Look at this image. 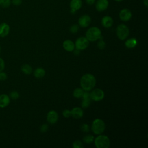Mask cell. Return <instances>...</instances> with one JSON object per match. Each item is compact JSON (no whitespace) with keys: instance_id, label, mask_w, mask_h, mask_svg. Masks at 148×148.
<instances>
[{"instance_id":"obj_1","label":"cell","mask_w":148,"mask_h":148,"mask_svg":"<svg viewBox=\"0 0 148 148\" xmlns=\"http://www.w3.org/2000/svg\"><path fill=\"white\" fill-rule=\"evenodd\" d=\"M96 79L94 75L90 73L84 74L80 79L82 88L86 91L91 90L95 86Z\"/></svg>"},{"instance_id":"obj_2","label":"cell","mask_w":148,"mask_h":148,"mask_svg":"<svg viewBox=\"0 0 148 148\" xmlns=\"http://www.w3.org/2000/svg\"><path fill=\"white\" fill-rule=\"evenodd\" d=\"M102 37L101 31L97 27H90L86 33V38L89 41L94 42L98 39H100Z\"/></svg>"},{"instance_id":"obj_3","label":"cell","mask_w":148,"mask_h":148,"mask_svg":"<svg viewBox=\"0 0 148 148\" xmlns=\"http://www.w3.org/2000/svg\"><path fill=\"white\" fill-rule=\"evenodd\" d=\"M105 129V124L104 121L101 119H95L91 125V130L97 135L101 134L103 132Z\"/></svg>"},{"instance_id":"obj_4","label":"cell","mask_w":148,"mask_h":148,"mask_svg":"<svg viewBox=\"0 0 148 148\" xmlns=\"http://www.w3.org/2000/svg\"><path fill=\"white\" fill-rule=\"evenodd\" d=\"M97 148H108L110 146V139L106 135H99L94 140Z\"/></svg>"},{"instance_id":"obj_5","label":"cell","mask_w":148,"mask_h":148,"mask_svg":"<svg viewBox=\"0 0 148 148\" xmlns=\"http://www.w3.org/2000/svg\"><path fill=\"white\" fill-rule=\"evenodd\" d=\"M116 34L119 39L120 40H124L128 36L130 30L127 25L124 24H120L117 27Z\"/></svg>"},{"instance_id":"obj_6","label":"cell","mask_w":148,"mask_h":148,"mask_svg":"<svg viewBox=\"0 0 148 148\" xmlns=\"http://www.w3.org/2000/svg\"><path fill=\"white\" fill-rule=\"evenodd\" d=\"M89 45V40L86 37H80L78 38L75 42V47L79 50H84L86 49Z\"/></svg>"},{"instance_id":"obj_7","label":"cell","mask_w":148,"mask_h":148,"mask_svg":"<svg viewBox=\"0 0 148 148\" xmlns=\"http://www.w3.org/2000/svg\"><path fill=\"white\" fill-rule=\"evenodd\" d=\"M91 99L95 101H100L104 98V92L100 88H95L90 93Z\"/></svg>"},{"instance_id":"obj_8","label":"cell","mask_w":148,"mask_h":148,"mask_svg":"<svg viewBox=\"0 0 148 148\" xmlns=\"http://www.w3.org/2000/svg\"><path fill=\"white\" fill-rule=\"evenodd\" d=\"M132 12L131 11L127 8L122 9L119 14V17L120 19L123 21H128L131 20L132 17Z\"/></svg>"},{"instance_id":"obj_9","label":"cell","mask_w":148,"mask_h":148,"mask_svg":"<svg viewBox=\"0 0 148 148\" xmlns=\"http://www.w3.org/2000/svg\"><path fill=\"white\" fill-rule=\"evenodd\" d=\"M82 5L83 2L82 0H71L69 2L71 13L72 14H75L76 11L81 9Z\"/></svg>"},{"instance_id":"obj_10","label":"cell","mask_w":148,"mask_h":148,"mask_svg":"<svg viewBox=\"0 0 148 148\" xmlns=\"http://www.w3.org/2000/svg\"><path fill=\"white\" fill-rule=\"evenodd\" d=\"M95 3V9L98 12H103L106 10L109 5L108 0H97Z\"/></svg>"},{"instance_id":"obj_11","label":"cell","mask_w":148,"mask_h":148,"mask_svg":"<svg viewBox=\"0 0 148 148\" xmlns=\"http://www.w3.org/2000/svg\"><path fill=\"white\" fill-rule=\"evenodd\" d=\"M91 22V18L88 14H83L81 16L78 20V24L80 27L83 28L87 27Z\"/></svg>"},{"instance_id":"obj_12","label":"cell","mask_w":148,"mask_h":148,"mask_svg":"<svg viewBox=\"0 0 148 148\" xmlns=\"http://www.w3.org/2000/svg\"><path fill=\"white\" fill-rule=\"evenodd\" d=\"M10 32V26L6 23L0 24V37L5 38L8 35Z\"/></svg>"},{"instance_id":"obj_13","label":"cell","mask_w":148,"mask_h":148,"mask_svg":"<svg viewBox=\"0 0 148 148\" xmlns=\"http://www.w3.org/2000/svg\"><path fill=\"white\" fill-rule=\"evenodd\" d=\"M82 107L83 108H87L89 107L91 103V98L90 93L88 91H85L83 92V94L82 97Z\"/></svg>"},{"instance_id":"obj_14","label":"cell","mask_w":148,"mask_h":148,"mask_svg":"<svg viewBox=\"0 0 148 148\" xmlns=\"http://www.w3.org/2000/svg\"><path fill=\"white\" fill-rule=\"evenodd\" d=\"M58 119V115L54 110H51L48 112L47 114V120L51 124L56 123Z\"/></svg>"},{"instance_id":"obj_15","label":"cell","mask_w":148,"mask_h":148,"mask_svg":"<svg viewBox=\"0 0 148 148\" xmlns=\"http://www.w3.org/2000/svg\"><path fill=\"white\" fill-rule=\"evenodd\" d=\"M10 101L9 96L6 94H2L0 95V108H5L7 107Z\"/></svg>"},{"instance_id":"obj_16","label":"cell","mask_w":148,"mask_h":148,"mask_svg":"<svg viewBox=\"0 0 148 148\" xmlns=\"http://www.w3.org/2000/svg\"><path fill=\"white\" fill-rule=\"evenodd\" d=\"M113 20L112 17L109 16H105L101 20L102 25L106 28H109L113 25Z\"/></svg>"},{"instance_id":"obj_17","label":"cell","mask_w":148,"mask_h":148,"mask_svg":"<svg viewBox=\"0 0 148 148\" xmlns=\"http://www.w3.org/2000/svg\"><path fill=\"white\" fill-rule=\"evenodd\" d=\"M71 116L75 119H80L81 118L83 115V110L79 107H76L73 108L71 110Z\"/></svg>"},{"instance_id":"obj_18","label":"cell","mask_w":148,"mask_h":148,"mask_svg":"<svg viewBox=\"0 0 148 148\" xmlns=\"http://www.w3.org/2000/svg\"><path fill=\"white\" fill-rule=\"evenodd\" d=\"M64 49L67 51H72L75 50V46L74 43L71 40H66L62 44Z\"/></svg>"},{"instance_id":"obj_19","label":"cell","mask_w":148,"mask_h":148,"mask_svg":"<svg viewBox=\"0 0 148 148\" xmlns=\"http://www.w3.org/2000/svg\"><path fill=\"white\" fill-rule=\"evenodd\" d=\"M46 72L45 69L42 68H38L35 69L34 72V76L37 79H40L43 77L45 75Z\"/></svg>"},{"instance_id":"obj_20","label":"cell","mask_w":148,"mask_h":148,"mask_svg":"<svg viewBox=\"0 0 148 148\" xmlns=\"http://www.w3.org/2000/svg\"><path fill=\"white\" fill-rule=\"evenodd\" d=\"M136 45H137V40L135 38L129 39L125 43V46L127 48H130V49L135 47Z\"/></svg>"},{"instance_id":"obj_21","label":"cell","mask_w":148,"mask_h":148,"mask_svg":"<svg viewBox=\"0 0 148 148\" xmlns=\"http://www.w3.org/2000/svg\"><path fill=\"white\" fill-rule=\"evenodd\" d=\"M21 71L25 75H30L32 72V67L28 64H24L21 66Z\"/></svg>"},{"instance_id":"obj_22","label":"cell","mask_w":148,"mask_h":148,"mask_svg":"<svg viewBox=\"0 0 148 148\" xmlns=\"http://www.w3.org/2000/svg\"><path fill=\"white\" fill-rule=\"evenodd\" d=\"M83 92H84V91L82 88H76L73 91V95L74 96V97H75L76 98H82V97L83 94Z\"/></svg>"},{"instance_id":"obj_23","label":"cell","mask_w":148,"mask_h":148,"mask_svg":"<svg viewBox=\"0 0 148 148\" xmlns=\"http://www.w3.org/2000/svg\"><path fill=\"white\" fill-rule=\"evenodd\" d=\"M11 4V0H0V7L2 8H8Z\"/></svg>"},{"instance_id":"obj_24","label":"cell","mask_w":148,"mask_h":148,"mask_svg":"<svg viewBox=\"0 0 148 148\" xmlns=\"http://www.w3.org/2000/svg\"><path fill=\"white\" fill-rule=\"evenodd\" d=\"M83 140L86 143L90 144L94 140V136L91 135H86L83 138Z\"/></svg>"},{"instance_id":"obj_25","label":"cell","mask_w":148,"mask_h":148,"mask_svg":"<svg viewBox=\"0 0 148 148\" xmlns=\"http://www.w3.org/2000/svg\"><path fill=\"white\" fill-rule=\"evenodd\" d=\"M9 97L10 98L12 99H17L19 98L20 97V94L18 92V91L14 90V91H12L10 94H9Z\"/></svg>"},{"instance_id":"obj_26","label":"cell","mask_w":148,"mask_h":148,"mask_svg":"<svg viewBox=\"0 0 148 148\" xmlns=\"http://www.w3.org/2000/svg\"><path fill=\"white\" fill-rule=\"evenodd\" d=\"M79 29V25L77 24H73L71 27H70V29H69V31L72 34H75L76 33L78 30Z\"/></svg>"},{"instance_id":"obj_27","label":"cell","mask_w":148,"mask_h":148,"mask_svg":"<svg viewBox=\"0 0 148 148\" xmlns=\"http://www.w3.org/2000/svg\"><path fill=\"white\" fill-rule=\"evenodd\" d=\"M73 147L74 148H82L83 147V143L80 140H76L73 143L72 145Z\"/></svg>"},{"instance_id":"obj_28","label":"cell","mask_w":148,"mask_h":148,"mask_svg":"<svg viewBox=\"0 0 148 148\" xmlns=\"http://www.w3.org/2000/svg\"><path fill=\"white\" fill-rule=\"evenodd\" d=\"M80 130L85 132H87L90 131V128L88 124H83L80 127Z\"/></svg>"},{"instance_id":"obj_29","label":"cell","mask_w":148,"mask_h":148,"mask_svg":"<svg viewBox=\"0 0 148 148\" xmlns=\"http://www.w3.org/2000/svg\"><path fill=\"white\" fill-rule=\"evenodd\" d=\"M7 78H8V75L5 72L3 71L0 72V81H5L7 79Z\"/></svg>"},{"instance_id":"obj_30","label":"cell","mask_w":148,"mask_h":148,"mask_svg":"<svg viewBox=\"0 0 148 148\" xmlns=\"http://www.w3.org/2000/svg\"><path fill=\"white\" fill-rule=\"evenodd\" d=\"M97 46L99 49H103L105 47V43L104 42V41L103 40H101L98 42V44H97Z\"/></svg>"},{"instance_id":"obj_31","label":"cell","mask_w":148,"mask_h":148,"mask_svg":"<svg viewBox=\"0 0 148 148\" xmlns=\"http://www.w3.org/2000/svg\"><path fill=\"white\" fill-rule=\"evenodd\" d=\"M62 114L64 116V117H69L70 116H71V110H68V109H65L62 112Z\"/></svg>"},{"instance_id":"obj_32","label":"cell","mask_w":148,"mask_h":148,"mask_svg":"<svg viewBox=\"0 0 148 148\" xmlns=\"http://www.w3.org/2000/svg\"><path fill=\"white\" fill-rule=\"evenodd\" d=\"M5 67V63L3 58L0 57V72L3 71Z\"/></svg>"},{"instance_id":"obj_33","label":"cell","mask_w":148,"mask_h":148,"mask_svg":"<svg viewBox=\"0 0 148 148\" xmlns=\"http://www.w3.org/2000/svg\"><path fill=\"white\" fill-rule=\"evenodd\" d=\"M12 3L14 6H20L22 3V0H11Z\"/></svg>"},{"instance_id":"obj_34","label":"cell","mask_w":148,"mask_h":148,"mask_svg":"<svg viewBox=\"0 0 148 148\" xmlns=\"http://www.w3.org/2000/svg\"><path fill=\"white\" fill-rule=\"evenodd\" d=\"M49 129V127L47 124H43L41 127H40V131L42 132H46Z\"/></svg>"},{"instance_id":"obj_35","label":"cell","mask_w":148,"mask_h":148,"mask_svg":"<svg viewBox=\"0 0 148 148\" xmlns=\"http://www.w3.org/2000/svg\"><path fill=\"white\" fill-rule=\"evenodd\" d=\"M96 0H86V2L87 3V4L89 5H92L93 4L95 3Z\"/></svg>"},{"instance_id":"obj_36","label":"cell","mask_w":148,"mask_h":148,"mask_svg":"<svg viewBox=\"0 0 148 148\" xmlns=\"http://www.w3.org/2000/svg\"><path fill=\"white\" fill-rule=\"evenodd\" d=\"M143 4L146 7H148V0H143Z\"/></svg>"},{"instance_id":"obj_37","label":"cell","mask_w":148,"mask_h":148,"mask_svg":"<svg viewBox=\"0 0 148 148\" xmlns=\"http://www.w3.org/2000/svg\"><path fill=\"white\" fill-rule=\"evenodd\" d=\"M74 53H75L76 55H79V53H80L79 50H78V49H76L75 50H74Z\"/></svg>"},{"instance_id":"obj_38","label":"cell","mask_w":148,"mask_h":148,"mask_svg":"<svg viewBox=\"0 0 148 148\" xmlns=\"http://www.w3.org/2000/svg\"><path fill=\"white\" fill-rule=\"evenodd\" d=\"M114 1H116V2H122V1H123L124 0H114Z\"/></svg>"},{"instance_id":"obj_39","label":"cell","mask_w":148,"mask_h":148,"mask_svg":"<svg viewBox=\"0 0 148 148\" xmlns=\"http://www.w3.org/2000/svg\"><path fill=\"white\" fill-rule=\"evenodd\" d=\"M1 46H0V53H1Z\"/></svg>"}]
</instances>
